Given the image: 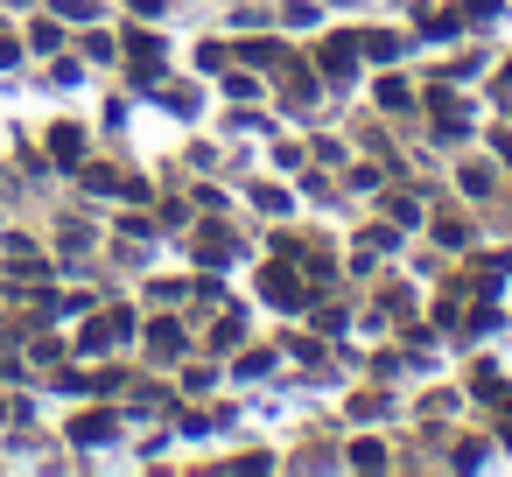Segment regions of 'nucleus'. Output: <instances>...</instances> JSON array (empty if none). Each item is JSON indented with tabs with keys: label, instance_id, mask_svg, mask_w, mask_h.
I'll use <instances>...</instances> for the list:
<instances>
[{
	"label": "nucleus",
	"instance_id": "f03ea898",
	"mask_svg": "<svg viewBox=\"0 0 512 477\" xmlns=\"http://www.w3.org/2000/svg\"><path fill=\"white\" fill-rule=\"evenodd\" d=\"M127 50H134V78H155V71H162V43H155V36H134Z\"/></svg>",
	"mask_w": 512,
	"mask_h": 477
},
{
	"label": "nucleus",
	"instance_id": "f257e3e1",
	"mask_svg": "<svg viewBox=\"0 0 512 477\" xmlns=\"http://www.w3.org/2000/svg\"><path fill=\"white\" fill-rule=\"evenodd\" d=\"M127 337V309H106L92 330H85V351H106V344H120Z\"/></svg>",
	"mask_w": 512,
	"mask_h": 477
},
{
	"label": "nucleus",
	"instance_id": "423d86ee",
	"mask_svg": "<svg viewBox=\"0 0 512 477\" xmlns=\"http://www.w3.org/2000/svg\"><path fill=\"white\" fill-rule=\"evenodd\" d=\"M267 295H274V302H302V288L288 281V267H267Z\"/></svg>",
	"mask_w": 512,
	"mask_h": 477
},
{
	"label": "nucleus",
	"instance_id": "20e7f679",
	"mask_svg": "<svg viewBox=\"0 0 512 477\" xmlns=\"http://www.w3.org/2000/svg\"><path fill=\"white\" fill-rule=\"evenodd\" d=\"M351 50H358L351 36H337V43H323V71H330V78H351Z\"/></svg>",
	"mask_w": 512,
	"mask_h": 477
},
{
	"label": "nucleus",
	"instance_id": "9d476101",
	"mask_svg": "<svg viewBox=\"0 0 512 477\" xmlns=\"http://www.w3.org/2000/svg\"><path fill=\"white\" fill-rule=\"evenodd\" d=\"M57 15H71V22H85V15H92V0H57Z\"/></svg>",
	"mask_w": 512,
	"mask_h": 477
},
{
	"label": "nucleus",
	"instance_id": "f8f14e48",
	"mask_svg": "<svg viewBox=\"0 0 512 477\" xmlns=\"http://www.w3.org/2000/svg\"><path fill=\"white\" fill-rule=\"evenodd\" d=\"M134 8H141V15H155V8H162V0H134Z\"/></svg>",
	"mask_w": 512,
	"mask_h": 477
},
{
	"label": "nucleus",
	"instance_id": "9b49d317",
	"mask_svg": "<svg viewBox=\"0 0 512 477\" xmlns=\"http://www.w3.org/2000/svg\"><path fill=\"white\" fill-rule=\"evenodd\" d=\"M15 57H22V43H15V36H0V71H8Z\"/></svg>",
	"mask_w": 512,
	"mask_h": 477
},
{
	"label": "nucleus",
	"instance_id": "6e6552de",
	"mask_svg": "<svg viewBox=\"0 0 512 477\" xmlns=\"http://www.w3.org/2000/svg\"><path fill=\"white\" fill-rule=\"evenodd\" d=\"M197 253H204V260H225V253H232V239H225V232H204V239H197Z\"/></svg>",
	"mask_w": 512,
	"mask_h": 477
},
{
	"label": "nucleus",
	"instance_id": "1a4fd4ad",
	"mask_svg": "<svg viewBox=\"0 0 512 477\" xmlns=\"http://www.w3.org/2000/svg\"><path fill=\"white\" fill-rule=\"evenodd\" d=\"M36 50H64V29L57 22H36Z\"/></svg>",
	"mask_w": 512,
	"mask_h": 477
},
{
	"label": "nucleus",
	"instance_id": "7ed1b4c3",
	"mask_svg": "<svg viewBox=\"0 0 512 477\" xmlns=\"http://www.w3.org/2000/svg\"><path fill=\"white\" fill-rule=\"evenodd\" d=\"M71 442H113V414H78L71 421Z\"/></svg>",
	"mask_w": 512,
	"mask_h": 477
},
{
	"label": "nucleus",
	"instance_id": "0eeeda50",
	"mask_svg": "<svg viewBox=\"0 0 512 477\" xmlns=\"http://www.w3.org/2000/svg\"><path fill=\"white\" fill-rule=\"evenodd\" d=\"M148 344H155V358H176V351H183V337H176V323H155V330H148Z\"/></svg>",
	"mask_w": 512,
	"mask_h": 477
},
{
	"label": "nucleus",
	"instance_id": "39448f33",
	"mask_svg": "<svg viewBox=\"0 0 512 477\" xmlns=\"http://www.w3.org/2000/svg\"><path fill=\"white\" fill-rule=\"evenodd\" d=\"M50 155H57V162H78V155H85V134H78V127H57V134H50Z\"/></svg>",
	"mask_w": 512,
	"mask_h": 477
}]
</instances>
